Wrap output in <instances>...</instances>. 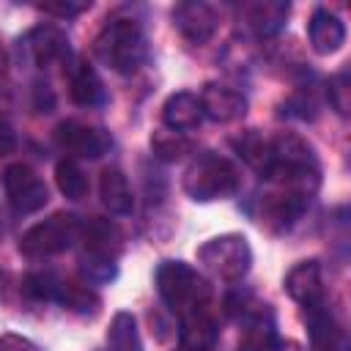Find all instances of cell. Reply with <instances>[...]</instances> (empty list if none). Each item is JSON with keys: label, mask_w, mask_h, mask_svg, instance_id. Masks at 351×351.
Segmentation results:
<instances>
[{"label": "cell", "mask_w": 351, "mask_h": 351, "mask_svg": "<svg viewBox=\"0 0 351 351\" xmlns=\"http://www.w3.org/2000/svg\"><path fill=\"white\" fill-rule=\"evenodd\" d=\"M0 351H41V348L33 340L8 332V335H0Z\"/></svg>", "instance_id": "4dcf8cb0"}, {"label": "cell", "mask_w": 351, "mask_h": 351, "mask_svg": "<svg viewBox=\"0 0 351 351\" xmlns=\"http://www.w3.org/2000/svg\"><path fill=\"white\" fill-rule=\"evenodd\" d=\"M197 263L222 282H241L252 266V250L241 233H222L197 247Z\"/></svg>", "instance_id": "277c9868"}, {"label": "cell", "mask_w": 351, "mask_h": 351, "mask_svg": "<svg viewBox=\"0 0 351 351\" xmlns=\"http://www.w3.org/2000/svg\"><path fill=\"white\" fill-rule=\"evenodd\" d=\"M304 324H307V332H310V351H348L346 335L337 326L326 302L304 307Z\"/></svg>", "instance_id": "8fae6325"}, {"label": "cell", "mask_w": 351, "mask_h": 351, "mask_svg": "<svg viewBox=\"0 0 351 351\" xmlns=\"http://www.w3.org/2000/svg\"><path fill=\"white\" fill-rule=\"evenodd\" d=\"M288 11H291L288 3H280V0H258V3H247V5L239 8V22L252 36L269 38L277 30H282V25L288 19Z\"/></svg>", "instance_id": "4fadbf2b"}, {"label": "cell", "mask_w": 351, "mask_h": 351, "mask_svg": "<svg viewBox=\"0 0 351 351\" xmlns=\"http://www.w3.org/2000/svg\"><path fill=\"white\" fill-rule=\"evenodd\" d=\"M241 351H269V346L277 340L274 329V313L269 304H258L247 318H241Z\"/></svg>", "instance_id": "ac0fdd59"}, {"label": "cell", "mask_w": 351, "mask_h": 351, "mask_svg": "<svg viewBox=\"0 0 351 351\" xmlns=\"http://www.w3.org/2000/svg\"><path fill=\"white\" fill-rule=\"evenodd\" d=\"M307 38L315 55H335L346 44V25L329 8H315L307 22Z\"/></svg>", "instance_id": "9a60e30c"}, {"label": "cell", "mask_w": 351, "mask_h": 351, "mask_svg": "<svg viewBox=\"0 0 351 351\" xmlns=\"http://www.w3.org/2000/svg\"><path fill=\"white\" fill-rule=\"evenodd\" d=\"M162 121L167 129L173 132H189V129H197L200 121H203V107H200V96L192 93V90H178V93H170L165 107H162Z\"/></svg>", "instance_id": "2e32d148"}, {"label": "cell", "mask_w": 351, "mask_h": 351, "mask_svg": "<svg viewBox=\"0 0 351 351\" xmlns=\"http://www.w3.org/2000/svg\"><path fill=\"white\" fill-rule=\"evenodd\" d=\"M156 291L170 313L181 318L203 313L211 307L208 280L184 261H162L156 269Z\"/></svg>", "instance_id": "6da1fadb"}, {"label": "cell", "mask_w": 351, "mask_h": 351, "mask_svg": "<svg viewBox=\"0 0 351 351\" xmlns=\"http://www.w3.org/2000/svg\"><path fill=\"white\" fill-rule=\"evenodd\" d=\"M195 145L181 134V132H173V129H156L151 134V151L154 156L165 159V162H176V159H184Z\"/></svg>", "instance_id": "cb8c5ba5"}, {"label": "cell", "mask_w": 351, "mask_h": 351, "mask_svg": "<svg viewBox=\"0 0 351 351\" xmlns=\"http://www.w3.org/2000/svg\"><path fill=\"white\" fill-rule=\"evenodd\" d=\"M55 143L63 154L80 159H99L112 148V134L104 126L85 121H63L55 129Z\"/></svg>", "instance_id": "8992f818"}, {"label": "cell", "mask_w": 351, "mask_h": 351, "mask_svg": "<svg viewBox=\"0 0 351 351\" xmlns=\"http://www.w3.org/2000/svg\"><path fill=\"white\" fill-rule=\"evenodd\" d=\"M326 96H329V104L337 110V115L346 118L348 115V107H351V80H348V71H337L329 80Z\"/></svg>", "instance_id": "83f0119b"}, {"label": "cell", "mask_w": 351, "mask_h": 351, "mask_svg": "<svg viewBox=\"0 0 351 351\" xmlns=\"http://www.w3.org/2000/svg\"><path fill=\"white\" fill-rule=\"evenodd\" d=\"M58 304L74 310V313H96L99 310V296L96 291L88 285V282H77V280H60V288H58Z\"/></svg>", "instance_id": "603a6c76"}, {"label": "cell", "mask_w": 351, "mask_h": 351, "mask_svg": "<svg viewBox=\"0 0 351 351\" xmlns=\"http://www.w3.org/2000/svg\"><path fill=\"white\" fill-rule=\"evenodd\" d=\"M99 197L104 203V208L115 217H123V214H132V189H129V181L123 176L121 167H104L101 170V178H99Z\"/></svg>", "instance_id": "ffe728a7"}, {"label": "cell", "mask_w": 351, "mask_h": 351, "mask_svg": "<svg viewBox=\"0 0 351 351\" xmlns=\"http://www.w3.org/2000/svg\"><path fill=\"white\" fill-rule=\"evenodd\" d=\"M239 186H241L239 167L228 156H219L214 151L197 154L184 173V192L197 203L233 197Z\"/></svg>", "instance_id": "3957f363"}, {"label": "cell", "mask_w": 351, "mask_h": 351, "mask_svg": "<svg viewBox=\"0 0 351 351\" xmlns=\"http://www.w3.org/2000/svg\"><path fill=\"white\" fill-rule=\"evenodd\" d=\"M107 348L110 351H143V340L137 332V321L132 313L121 310L112 315L107 329Z\"/></svg>", "instance_id": "7402d4cb"}, {"label": "cell", "mask_w": 351, "mask_h": 351, "mask_svg": "<svg viewBox=\"0 0 351 351\" xmlns=\"http://www.w3.org/2000/svg\"><path fill=\"white\" fill-rule=\"evenodd\" d=\"M315 99H313V93L310 90H299L293 99H288L285 101V110H282V115H293V118H302V121H307V118H313L315 115Z\"/></svg>", "instance_id": "f1b7e54d"}, {"label": "cell", "mask_w": 351, "mask_h": 351, "mask_svg": "<svg viewBox=\"0 0 351 351\" xmlns=\"http://www.w3.org/2000/svg\"><path fill=\"white\" fill-rule=\"evenodd\" d=\"M38 11H44V14H52V16H60V19H69V16H77V14H82V11H88L90 8V3H38L36 5Z\"/></svg>", "instance_id": "f546056e"}, {"label": "cell", "mask_w": 351, "mask_h": 351, "mask_svg": "<svg viewBox=\"0 0 351 351\" xmlns=\"http://www.w3.org/2000/svg\"><path fill=\"white\" fill-rule=\"evenodd\" d=\"M55 181H58V189H60L69 200H82V197L88 195V178H85V173L80 170V165L71 162V159L58 162V167H55Z\"/></svg>", "instance_id": "d4e9b609"}, {"label": "cell", "mask_w": 351, "mask_h": 351, "mask_svg": "<svg viewBox=\"0 0 351 351\" xmlns=\"http://www.w3.org/2000/svg\"><path fill=\"white\" fill-rule=\"evenodd\" d=\"M69 36L63 27L58 25H36L27 36H25V52L27 58L38 66V69H47V66H55V63H63L69 58Z\"/></svg>", "instance_id": "9c48e42d"}, {"label": "cell", "mask_w": 351, "mask_h": 351, "mask_svg": "<svg viewBox=\"0 0 351 351\" xmlns=\"http://www.w3.org/2000/svg\"><path fill=\"white\" fill-rule=\"evenodd\" d=\"M236 151L239 156L252 167L258 170L261 176H269V170L274 167V143L269 134L258 132V129H250L244 132L239 140H236Z\"/></svg>", "instance_id": "44dd1931"}, {"label": "cell", "mask_w": 351, "mask_h": 351, "mask_svg": "<svg viewBox=\"0 0 351 351\" xmlns=\"http://www.w3.org/2000/svg\"><path fill=\"white\" fill-rule=\"evenodd\" d=\"M173 27L189 44H206L219 27V11L211 3H178L173 8Z\"/></svg>", "instance_id": "ba28073f"}, {"label": "cell", "mask_w": 351, "mask_h": 351, "mask_svg": "<svg viewBox=\"0 0 351 351\" xmlns=\"http://www.w3.org/2000/svg\"><path fill=\"white\" fill-rule=\"evenodd\" d=\"M69 93L80 107H96L104 101V82L90 63L77 60L69 71Z\"/></svg>", "instance_id": "d6986e66"}, {"label": "cell", "mask_w": 351, "mask_h": 351, "mask_svg": "<svg viewBox=\"0 0 351 351\" xmlns=\"http://www.w3.org/2000/svg\"><path fill=\"white\" fill-rule=\"evenodd\" d=\"M96 58L121 74L134 71L145 58V33L143 25L132 16H112L104 22L93 41Z\"/></svg>", "instance_id": "7a4b0ae2"}, {"label": "cell", "mask_w": 351, "mask_h": 351, "mask_svg": "<svg viewBox=\"0 0 351 351\" xmlns=\"http://www.w3.org/2000/svg\"><path fill=\"white\" fill-rule=\"evenodd\" d=\"M80 269L88 285H101L110 282L118 274V263L115 261H104V258H93V255H82L80 258Z\"/></svg>", "instance_id": "4316f807"}, {"label": "cell", "mask_w": 351, "mask_h": 351, "mask_svg": "<svg viewBox=\"0 0 351 351\" xmlns=\"http://www.w3.org/2000/svg\"><path fill=\"white\" fill-rule=\"evenodd\" d=\"M285 293L299 302L302 307H313L324 302V285H321V263L318 261H299L282 280Z\"/></svg>", "instance_id": "5bb4252c"}, {"label": "cell", "mask_w": 351, "mask_h": 351, "mask_svg": "<svg viewBox=\"0 0 351 351\" xmlns=\"http://www.w3.org/2000/svg\"><path fill=\"white\" fill-rule=\"evenodd\" d=\"M200 107H203V118H211L217 123H233V121L244 118L247 99L241 90L230 88V85L208 82L200 90Z\"/></svg>", "instance_id": "30bf717a"}, {"label": "cell", "mask_w": 351, "mask_h": 351, "mask_svg": "<svg viewBox=\"0 0 351 351\" xmlns=\"http://www.w3.org/2000/svg\"><path fill=\"white\" fill-rule=\"evenodd\" d=\"M80 241L85 247L82 255H93V258H104V261H118V255L123 250L121 228L112 219H99V217L82 222Z\"/></svg>", "instance_id": "7c38bea8"}, {"label": "cell", "mask_w": 351, "mask_h": 351, "mask_svg": "<svg viewBox=\"0 0 351 351\" xmlns=\"http://www.w3.org/2000/svg\"><path fill=\"white\" fill-rule=\"evenodd\" d=\"M269 351H304L296 340H282V337H277L271 346H269Z\"/></svg>", "instance_id": "d6a6232c"}, {"label": "cell", "mask_w": 351, "mask_h": 351, "mask_svg": "<svg viewBox=\"0 0 351 351\" xmlns=\"http://www.w3.org/2000/svg\"><path fill=\"white\" fill-rule=\"evenodd\" d=\"M3 192H5V197H8V203L16 214H33V211L44 208L47 200H49L44 178L30 165H22V162L5 167Z\"/></svg>", "instance_id": "52a82bcc"}, {"label": "cell", "mask_w": 351, "mask_h": 351, "mask_svg": "<svg viewBox=\"0 0 351 351\" xmlns=\"http://www.w3.org/2000/svg\"><path fill=\"white\" fill-rule=\"evenodd\" d=\"M80 230H82V219L66 211H58L41 222H36L33 228H27L19 239V252L27 258H49V255H60L66 250L74 247V241H80Z\"/></svg>", "instance_id": "5b68a950"}, {"label": "cell", "mask_w": 351, "mask_h": 351, "mask_svg": "<svg viewBox=\"0 0 351 351\" xmlns=\"http://www.w3.org/2000/svg\"><path fill=\"white\" fill-rule=\"evenodd\" d=\"M14 148H16V134H14V129L0 118V156L11 154Z\"/></svg>", "instance_id": "1f68e13d"}, {"label": "cell", "mask_w": 351, "mask_h": 351, "mask_svg": "<svg viewBox=\"0 0 351 351\" xmlns=\"http://www.w3.org/2000/svg\"><path fill=\"white\" fill-rule=\"evenodd\" d=\"M217 337H219V329L211 310L181 318V326H178L181 351H211L217 346Z\"/></svg>", "instance_id": "e0dca14e"}, {"label": "cell", "mask_w": 351, "mask_h": 351, "mask_svg": "<svg viewBox=\"0 0 351 351\" xmlns=\"http://www.w3.org/2000/svg\"><path fill=\"white\" fill-rule=\"evenodd\" d=\"M60 280L55 271H33L25 277V291L38 299V302H55L58 299V288H60Z\"/></svg>", "instance_id": "484cf974"}]
</instances>
